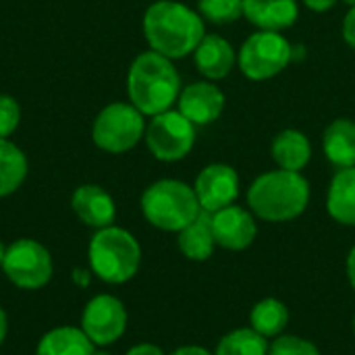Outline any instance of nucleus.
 I'll list each match as a JSON object with an SVG mask.
<instances>
[{
    "label": "nucleus",
    "mask_w": 355,
    "mask_h": 355,
    "mask_svg": "<svg viewBox=\"0 0 355 355\" xmlns=\"http://www.w3.org/2000/svg\"><path fill=\"white\" fill-rule=\"evenodd\" d=\"M141 25L150 50L171 60L193 54L206 35L200 12L177 0H158L150 4Z\"/></svg>",
    "instance_id": "obj_1"
},
{
    "label": "nucleus",
    "mask_w": 355,
    "mask_h": 355,
    "mask_svg": "<svg viewBox=\"0 0 355 355\" xmlns=\"http://www.w3.org/2000/svg\"><path fill=\"white\" fill-rule=\"evenodd\" d=\"M181 89V75L173 60L154 50L141 52L129 67L127 96L144 116H156L171 110L177 104Z\"/></svg>",
    "instance_id": "obj_2"
},
{
    "label": "nucleus",
    "mask_w": 355,
    "mask_h": 355,
    "mask_svg": "<svg viewBox=\"0 0 355 355\" xmlns=\"http://www.w3.org/2000/svg\"><path fill=\"white\" fill-rule=\"evenodd\" d=\"M254 216L268 223H287L304 214L310 204V183L302 173L270 171L260 175L248 189Z\"/></svg>",
    "instance_id": "obj_3"
},
{
    "label": "nucleus",
    "mask_w": 355,
    "mask_h": 355,
    "mask_svg": "<svg viewBox=\"0 0 355 355\" xmlns=\"http://www.w3.org/2000/svg\"><path fill=\"white\" fill-rule=\"evenodd\" d=\"M92 275L108 285H123L131 281L141 264V248L137 239L121 227L98 229L87 248Z\"/></svg>",
    "instance_id": "obj_4"
},
{
    "label": "nucleus",
    "mask_w": 355,
    "mask_h": 355,
    "mask_svg": "<svg viewBox=\"0 0 355 355\" xmlns=\"http://www.w3.org/2000/svg\"><path fill=\"white\" fill-rule=\"evenodd\" d=\"M139 206L144 218L166 233H179L202 212L193 187L179 179H160L152 183L141 193Z\"/></svg>",
    "instance_id": "obj_5"
},
{
    "label": "nucleus",
    "mask_w": 355,
    "mask_h": 355,
    "mask_svg": "<svg viewBox=\"0 0 355 355\" xmlns=\"http://www.w3.org/2000/svg\"><path fill=\"white\" fill-rule=\"evenodd\" d=\"M146 116L131 102L104 106L92 125V141L106 154H125L146 135Z\"/></svg>",
    "instance_id": "obj_6"
},
{
    "label": "nucleus",
    "mask_w": 355,
    "mask_h": 355,
    "mask_svg": "<svg viewBox=\"0 0 355 355\" xmlns=\"http://www.w3.org/2000/svg\"><path fill=\"white\" fill-rule=\"evenodd\" d=\"M293 58V46L281 31L258 29L239 48L237 62L241 73L252 81L277 77Z\"/></svg>",
    "instance_id": "obj_7"
},
{
    "label": "nucleus",
    "mask_w": 355,
    "mask_h": 355,
    "mask_svg": "<svg viewBox=\"0 0 355 355\" xmlns=\"http://www.w3.org/2000/svg\"><path fill=\"white\" fill-rule=\"evenodd\" d=\"M144 139L154 158L162 162H177L193 150L196 125L179 110L171 108L150 119Z\"/></svg>",
    "instance_id": "obj_8"
},
{
    "label": "nucleus",
    "mask_w": 355,
    "mask_h": 355,
    "mask_svg": "<svg viewBox=\"0 0 355 355\" xmlns=\"http://www.w3.org/2000/svg\"><path fill=\"white\" fill-rule=\"evenodd\" d=\"M2 270L15 287L35 291L50 283L54 266L48 248L35 239L23 237L6 245Z\"/></svg>",
    "instance_id": "obj_9"
},
{
    "label": "nucleus",
    "mask_w": 355,
    "mask_h": 355,
    "mask_svg": "<svg viewBox=\"0 0 355 355\" xmlns=\"http://www.w3.org/2000/svg\"><path fill=\"white\" fill-rule=\"evenodd\" d=\"M127 329V310L114 295L102 293L92 297L81 314V331L96 347L116 343Z\"/></svg>",
    "instance_id": "obj_10"
},
{
    "label": "nucleus",
    "mask_w": 355,
    "mask_h": 355,
    "mask_svg": "<svg viewBox=\"0 0 355 355\" xmlns=\"http://www.w3.org/2000/svg\"><path fill=\"white\" fill-rule=\"evenodd\" d=\"M193 191L204 212H216L235 204L239 196V175L233 166L214 162L200 171Z\"/></svg>",
    "instance_id": "obj_11"
},
{
    "label": "nucleus",
    "mask_w": 355,
    "mask_h": 355,
    "mask_svg": "<svg viewBox=\"0 0 355 355\" xmlns=\"http://www.w3.org/2000/svg\"><path fill=\"white\" fill-rule=\"evenodd\" d=\"M210 223H212L216 245L231 252H241L250 248L258 235V227L252 210H245L237 204L210 212Z\"/></svg>",
    "instance_id": "obj_12"
},
{
    "label": "nucleus",
    "mask_w": 355,
    "mask_h": 355,
    "mask_svg": "<svg viewBox=\"0 0 355 355\" xmlns=\"http://www.w3.org/2000/svg\"><path fill=\"white\" fill-rule=\"evenodd\" d=\"M225 100L227 98L223 89L216 83L204 79V81L189 83L187 87L181 89L179 100H177V110L185 119H189L196 127L210 125L223 114Z\"/></svg>",
    "instance_id": "obj_13"
},
{
    "label": "nucleus",
    "mask_w": 355,
    "mask_h": 355,
    "mask_svg": "<svg viewBox=\"0 0 355 355\" xmlns=\"http://www.w3.org/2000/svg\"><path fill=\"white\" fill-rule=\"evenodd\" d=\"M71 208L83 225H87L96 231L110 227L116 218V204H114L112 196L94 183L81 185L73 191Z\"/></svg>",
    "instance_id": "obj_14"
},
{
    "label": "nucleus",
    "mask_w": 355,
    "mask_h": 355,
    "mask_svg": "<svg viewBox=\"0 0 355 355\" xmlns=\"http://www.w3.org/2000/svg\"><path fill=\"white\" fill-rule=\"evenodd\" d=\"M193 62L200 75L208 81L225 79L237 64V52L229 40L216 33H206L193 50Z\"/></svg>",
    "instance_id": "obj_15"
},
{
    "label": "nucleus",
    "mask_w": 355,
    "mask_h": 355,
    "mask_svg": "<svg viewBox=\"0 0 355 355\" xmlns=\"http://www.w3.org/2000/svg\"><path fill=\"white\" fill-rule=\"evenodd\" d=\"M243 17L258 29L283 31L300 17L297 0H243Z\"/></svg>",
    "instance_id": "obj_16"
},
{
    "label": "nucleus",
    "mask_w": 355,
    "mask_h": 355,
    "mask_svg": "<svg viewBox=\"0 0 355 355\" xmlns=\"http://www.w3.org/2000/svg\"><path fill=\"white\" fill-rule=\"evenodd\" d=\"M270 156L279 168L302 173L312 158V144L300 129H283L272 139Z\"/></svg>",
    "instance_id": "obj_17"
},
{
    "label": "nucleus",
    "mask_w": 355,
    "mask_h": 355,
    "mask_svg": "<svg viewBox=\"0 0 355 355\" xmlns=\"http://www.w3.org/2000/svg\"><path fill=\"white\" fill-rule=\"evenodd\" d=\"M322 150L337 168L355 166V121L337 119L322 133Z\"/></svg>",
    "instance_id": "obj_18"
},
{
    "label": "nucleus",
    "mask_w": 355,
    "mask_h": 355,
    "mask_svg": "<svg viewBox=\"0 0 355 355\" xmlns=\"http://www.w3.org/2000/svg\"><path fill=\"white\" fill-rule=\"evenodd\" d=\"M329 214L347 227H355V166L339 168L329 185L327 196Z\"/></svg>",
    "instance_id": "obj_19"
},
{
    "label": "nucleus",
    "mask_w": 355,
    "mask_h": 355,
    "mask_svg": "<svg viewBox=\"0 0 355 355\" xmlns=\"http://www.w3.org/2000/svg\"><path fill=\"white\" fill-rule=\"evenodd\" d=\"M96 345L81 327L50 329L37 343L35 355H94Z\"/></svg>",
    "instance_id": "obj_20"
},
{
    "label": "nucleus",
    "mask_w": 355,
    "mask_h": 355,
    "mask_svg": "<svg viewBox=\"0 0 355 355\" xmlns=\"http://www.w3.org/2000/svg\"><path fill=\"white\" fill-rule=\"evenodd\" d=\"M216 248L214 233H212V223H210V212H200V216L189 223L185 229L179 231V250L183 252L185 258L204 262L212 256Z\"/></svg>",
    "instance_id": "obj_21"
},
{
    "label": "nucleus",
    "mask_w": 355,
    "mask_h": 355,
    "mask_svg": "<svg viewBox=\"0 0 355 355\" xmlns=\"http://www.w3.org/2000/svg\"><path fill=\"white\" fill-rule=\"evenodd\" d=\"M29 164L23 150L10 139H0V200L15 193L23 185Z\"/></svg>",
    "instance_id": "obj_22"
},
{
    "label": "nucleus",
    "mask_w": 355,
    "mask_h": 355,
    "mask_svg": "<svg viewBox=\"0 0 355 355\" xmlns=\"http://www.w3.org/2000/svg\"><path fill=\"white\" fill-rule=\"evenodd\" d=\"M250 324L262 337H277L289 324V310L279 300H262L250 314Z\"/></svg>",
    "instance_id": "obj_23"
},
{
    "label": "nucleus",
    "mask_w": 355,
    "mask_h": 355,
    "mask_svg": "<svg viewBox=\"0 0 355 355\" xmlns=\"http://www.w3.org/2000/svg\"><path fill=\"white\" fill-rule=\"evenodd\" d=\"M268 341L254 329H239L223 337L214 355H268Z\"/></svg>",
    "instance_id": "obj_24"
},
{
    "label": "nucleus",
    "mask_w": 355,
    "mask_h": 355,
    "mask_svg": "<svg viewBox=\"0 0 355 355\" xmlns=\"http://www.w3.org/2000/svg\"><path fill=\"white\" fill-rule=\"evenodd\" d=\"M198 12L214 25H229L243 17V0H198Z\"/></svg>",
    "instance_id": "obj_25"
},
{
    "label": "nucleus",
    "mask_w": 355,
    "mask_h": 355,
    "mask_svg": "<svg viewBox=\"0 0 355 355\" xmlns=\"http://www.w3.org/2000/svg\"><path fill=\"white\" fill-rule=\"evenodd\" d=\"M268 355H320V352L314 343L302 337L285 335L272 341V345L268 347Z\"/></svg>",
    "instance_id": "obj_26"
},
{
    "label": "nucleus",
    "mask_w": 355,
    "mask_h": 355,
    "mask_svg": "<svg viewBox=\"0 0 355 355\" xmlns=\"http://www.w3.org/2000/svg\"><path fill=\"white\" fill-rule=\"evenodd\" d=\"M21 123V106L8 96L0 94V139H8Z\"/></svg>",
    "instance_id": "obj_27"
},
{
    "label": "nucleus",
    "mask_w": 355,
    "mask_h": 355,
    "mask_svg": "<svg viewBox=\"0 0 355 355\" xmlns=\"http://www.w3.org/2000/svg\"><path fill=\"white\" fill-rule=\"evenodd\" d=\"M343 40L347 42L349 48L355 50V6L349 8V12L343 19Z\"/></svg>",
    "instance_id": "obj_28"
},
{
    "label": "nucleus",
    "mask_w": 355,
    "mask_h": 355,
    "mask_svg": "<svg viewBox=\"0 0 355 355\" xmlns=\"http://www.w3.org/2000/svg\"><path fill=\"white\" fill-rule=\"evenodd\" d=\"M125 355H164L160 347L152 345V343H139V345H133Z\"/></svg>",
    "instance_id": "obj_29"
},
{
    "label": "nucleus",
    "mask_w": 355,
    "mask_h": 355,
    "mask_svg": "<svg viewBox=\"0 0 355 355\" xmlns=\"http://www.w3.org/2000/svg\"><path fill=\"white\" fill-rule=\"evenodd\" d=\"M337 2H339V0H304V4H306L310 10H314V12H327V10H331Z\"/></svg>",
    "instance_id": "obj_30"
},
{
    "label": "nucleus",
    "mask_w": 355,
    "mask_h": 355,
    "mask_svg": "<svg viewBox=\"0 0 355 355\" xmlns=\"http://www.w3.org/2000/svg\"><path fill=\"white\" fill-rule=\"evenodd\" d=\"M171 355H214V354H210L208 349L198 347V345H187V347H179L177 352H173Z\"/></svg>",
    "instance_id": "obj_31"
},
{
    "label": "nucleus",
    "mask_w": 355,
    "mask_h": 355,
    "mask_svg": "<svg viewBox=\"0 0 355 355\" xmlns=\"http://www.w3.org/2000/svg\"><path fill=\"white\" fill-rule=\"evenodd\" d=\"M89 279H92V275H89L87 270H79V268H75V270H73V281H75L77 285L87 287V285H89Z\"/></svg>",
    "instance_id": "obj_32"
},
{
    "label": "nucleus",
    "mask_w": 355,
    "mask_h": 355,
    "mask_svg": "<svg viewBox=\"0 0 355 355\" xmlns=\"http://www.w3.org/2000/svg\"><path fill=\"white\" fill-rule=\"evenodd\" d=\"M347 277H349V283L355 289V245L352 248L349 256H347Z\"/></svg>",
    "instance_id": "obj_33"
},
{
    "label": "nucleus",
    "mask_w": 355,
    "mask_h": 355,
    "mask_svg": "<svg viewBox=\"0 0 355 355\" xmlns=\"http://www.w3.org/2000/svg\"><path fill=\"white\" fill-rule=\"evenodd\" d=\"M6 333H8V318H6V312H4L2 306H0V345H2L4 339H6Z\"/></svg>",
    "instance_id": "obj_34"
},
{
    "label": "nucleus",
    "mask_w": 355,
    "mask_h": 355,
    "mask_svg": "<svg viewBox=\"0 0 355 355\" xmlns=\"http://www.w3.org/2000/svg\"><path fill=\"white\" fill-rule=\"evenodd\" d=\"M4 254H6V245L0 241V268H2V262H4Z\"/></svg>",
    "instance_id": "obj_35"
},
{
    "label": "nucleus",
    "mask_w": 355,
    "mask_h": 355,
    "mask_svg": "<svg viewBox=\"0 0 355 355\" xmlns=\"http://www.w3.org/2000/svg\"><path fill=\"white\" fill-rule=\"evenodd\" d=\"M341 2H345V4H347L349 8H352V6H355V0H341Z\"/></svg>",
    "instance_id": "obj_36"
},
{
    "label": "nucleus",
    "mask_w": 355,
    "mask_h": 355,
    "mask_svg": "<svg viewBox=\"0 0 355 355\" xmlns=\"http://www.w3.org/2000/svg\"><path fill=\"white\" fill-rule=\"evenodd\" d=\"M94 355H110V354H108V352H100V349H96V352H94Z\"/></svg>",
    "instance_id": "obj_37"
},
{
    "label": "nucleus",
    "mask_w": 355,
    "mask_h": 355,
    "mask_svg": "<svg viewBox=\"0 0 355 355\" xmlns=\"http://www.w3.org/2000/svg\"><path fill=\"white\" fill-rule=\"evenodd\" d=\"M354 333H355V318H354Z\"/></svg>",
    "instance_id": "obj_38"
}]
</instances>
